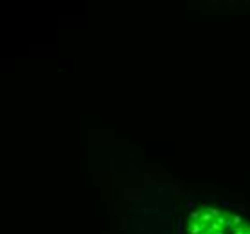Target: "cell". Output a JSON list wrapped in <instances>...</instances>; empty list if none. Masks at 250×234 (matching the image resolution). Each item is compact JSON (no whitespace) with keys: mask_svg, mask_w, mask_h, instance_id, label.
<instances>
[{"mask_svg":"<svg viewBox=\"0 0 250 234\" xmlns=\"http://www.w3.org/2000/svg\"><path fill=\"white\" fill-rule=\"evenodd\" d=\"M205 231V223H194L192 222L189 225V234H202Z\"/></svg>","mask_w":250,"mask_h":234,"instance_id":"obj_1","label":"cell"},{"mask_svg":"<svg viewBox=\"0 0 250 234\" xmlns=\"http://www.w3.org/2000/svg\"><path fill=\"white\" fill-rule=\"evenodd\" d=\"M212 222H214V216H212L211 213L202 214V223H212Z\"/></svg>","mask_w":250,"mask_h":234,"instance_id":"obj_2","label":"cell"},{"mask_svg":"<svg viewBox=\"0 0 250 234\" xmlns=\"http://www.w3.org/2000/svg\"><path fill=\"white\" fill-rule=\"evenodd\" d=\"M212 234H216V232H221L223 231V225H220V223H212L211 225V229H209Z\"/></svg>","mask_w":250,"mask_h":234,"instance_id":"obj_3","label":"cell"},{"mask_svg":"<svg viewBox=\"0 0 250 234\" xmlns=\"http://www.w3.org/2000/svg\"><path fill=\"white\" fill-rule=\"evenodd\" d=\"M241 216L239 214H236V216H232V223H234V227H241Z\"/></svg>","mask_w":250,"mask_h":234,"instance_id":"obj_4","label":"cell"},{"mask_svg":"<svg viewBox=\"0 0 250 234\" xmlns=\"http://www.w3.org/2000/svg\"><path fill=\"white\" fill-rule=\"evenodd\" d=\"M209 213H211L214 218H220V209H216V207H211V209H209Z\"/></svg>","mask_w":250,"mask_h":234,"instance_id":"obj_5","label":"cell"},{"mask_svg":"<svg viewBox=\"0 0 250 234\" xmlns=\"http://www.w3.org/2000/svg\"><path fill=\"white\" fill-rule=\"evenodd\" d=\"M189 216H191V220H192V222H194L196 218H200V216H202V214H200V211H191V214H189Z\"/></svg>","mask_w":250,"mask_h":234,"instance_id":"obj_6","label":"cell"},{"mask_svg":"<svg viewBox=\"0 0 250 234\" xmlns=\"http://www.w3.org/2000/svg\"><path fill=\"white\" fill-rule=\"evenodd\" d=\"M216 234H225V232H216Z\"/></svg>","mask_w":250,"mask_h":234,"instance_id":"obj_7","label":"cell"}]
</instances>
